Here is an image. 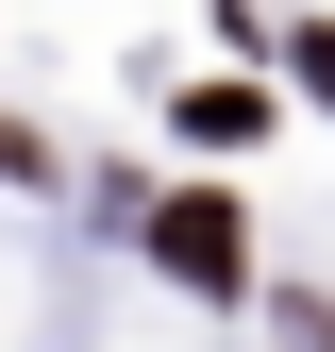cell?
Returning a JSON list of instances; mask_svg holds the SVG:
<instances>
[{
	"mask_svg": "<svg viewBox=\"0 0 335 352\" xmlns=\"http://www.w3.org/2000/svg\"><path fill=\"white\" fill-rule=\"evenodd\" d=\"M151 252H168L185 285H235V201H168V218H151Z\"/></svg>",
	"mask_w": 335,
	"mask_h": 352,
	"instance_id": "obj_1",
	"label": "cell"
}]
</instances>
